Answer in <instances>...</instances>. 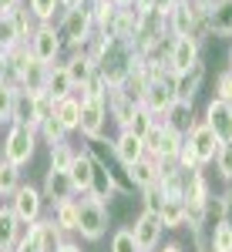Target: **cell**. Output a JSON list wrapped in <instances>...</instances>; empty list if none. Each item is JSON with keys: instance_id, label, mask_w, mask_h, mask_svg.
Returning a JSON list of instances; mask_svg holds the SVG:
<instances>
[{"instance_id": "cell-11", "label": "cell", "mask_w": 232, "mask_h": 252, "mask_svg": "<svg viewBox=\"0 0 232 252\" xmlns=\"http://www.w3.org/2000/svg\"><path fill=\"white\" fill-rule=\"evenodd\" d=\"M40 209H44V195H40V189H34V185H20L17 192L10 195V212L17 215L20 225H24V222H27V225L37 222Z\"/></svg>"}, {"instance_id": "cell-33", "label": "cell", "mask_w": 232, "mask_h": 252, "mask_svg": "<svg viewBox=\"0 0 232 252\" xmlns=\"http://www.w3.org/2000/svg\"><path fill=\"white\" fill-rule=\"evenodd\" d=\"M158 121H162V118H155L152 111H148V108H141V104H138V108H135V118H132V125H128L125 131H132V135H138L141 141H145V135L152 131Z\"/></svg>"}, {"instance_id": "cell-28", "label": "cell", "mask_w": 232, "mask_h": 252, "mask_svg": "<svg viewBox=\"0 0 232 252\" xmlns=\"http://www.w3.org/2000/svg\"><path fill=\"white\" fill-rule=\"evenodd\" d=\"M67 178L74 185V192H84L91 189V152H77L74 155V165L67 168Z\"/></svg>"}, {"instance_id": "cell-47", "label": "cell", "mask_w": 232, "mask_h": 252, "mask_svg": "<svg viewBox=\"0 0 232 252\" xmlns=\"http://www.w3.org/2000/svg\"><path fill=\"white\" fill-rule=\"evenodd\" d=\"M88 0H61V10H77V7H84Z\"/></svg>"}, {"instance_id": "cell-40", "label": "cell", "mask_w": 232, "mask_h": 252, "mask_svg": "<svg viewBox=\"0 0 232 252\" xmlns=\"http://www.w3.org/2000/svg\"><path fill=\"white\" fill-rule=\"evenodd\" d=\"M14 97H17V88L7 84V81H0V121H10V115H14Z\"/></svg>"}, {"instance_id": "cell-37", "label": "cell", "mask_w": 232, "mask_h": 252, "mask_svg": "<svg viewBox=\"0 0 232 252\" xmlns=\"http://www.w3.org/2000/svg\"><path fill=\"white\" fill-rule=\"evenodd\" d=\"M209 252H232V229L215 222L212 232H209Z\"/></svg>"}, {"instance_id": "cell-12", "label": "cell", "mask_w": 232, "mask_h": 252, "mask_svg": "<svg viewBox=\"0 0 232 252\" xmlns=\"http://www.w3.org/2000/svg\"><path fill=\"white\" fill-rule=\"evenodd\" d=\"M27 239H31V246L37 252H61V246H64V232L58 229L54 219H37V222H31V225H27Z\"/></svg>"}, {"instance_id": "cell-13", "label": "cell", "mask_w": 232, "mask_h": 252, "mask_svg": "<svg viewBox=\"0 0 232 252\" xmlns=\"http://www.w3.org/2000/svg\"><path fill=\"white\" fill-rule=\"evenodd\" d=\"M162 219L155 212H141L135 215V222H132V235H135V242H138V249L141 252H152V249H158V242H162Z\"/></svg>"}, {"instance_id": "cell-41", "label": "cell", "mask_w": 232, "mask_h": 252, "mask_svg": "<svg viewBox=\"0 0 232 252\" xmlns=\"http://www.w3.org/2000/svg\"><path fill=\"white\" fill-rule=\"evenodd\" d=\"M111 252H141L135 242V235H132V229H118L115 235H111Z\"/></svg>"}, {"instance_id": "cell-52", "label": "cell", "mask_w": 232, "mask_h": 252, "mask_svg": "<svg viewBox=\"0 0 232 252\" xmlns=\"http://www.w3.org/2000/svg\"><path fill=\"white\" fill-rule=\"evenodd\" d=\"M229 67H232V47H229Z\"/></svg>"}, {"instance_id": "cell-14", "label": "cell", "mask_w": 232, "mask_h": 252, "mask_svg": "<svg viewBox=\"0 0 232 252\" xmlns=\"http://www.w3.org/2000/svg\"><path fill=\"white\" fill-rule=\"evenodd\" d=\"M115 192H128V189H125V185H118L115 172H111L101 158L91 155V189H88V195L98 198V202H108Z\"/></svg>"}, {"instance_id": "cell-45", "label": "cell", "mask_w": 232, "mask_h": 252, "mask_svg": "<svg viewBox=\"0 0 232 252\" xmlns=\"http://www.w3.org/2000/svg\"><path fill=\"white\" fill-rule=\"evenodd\" d=\"M185 3H189V7L195 10V17H202V20L209 17V10L215 7V0H185Z\"/></svg>"}, {"instance_id": "cell-23", "label": "cell", "mask_w": 232, "mask_h": 252, "mask_svg": "<svg viewBox=\"0 0 232 252\" xmlns=\"http://www.w3.org/2000/svg\"><path fill=\"white\" fill-rule=\"evenodd\" d=\"M111 152H115V158L121 165H132L138 158H145V141L138 135H132V131H118V138L111 141Z\"/></svg>"}, {"instance_id": "cell-34", "label": "cell", "mask_w": 232, "mask_h": 252, "mask_svg": "<svg viewBox=\"0 0 232 252\" xmlns=\"http://www.w3.org/2000/svg\"><path fill=\"white\" fill-rule=\"evenodd\" d=\"M17 44H24V40H20V31H17L14 14H0V47L10 51V47H17Z\"/></svg>"}, {"instance_id": "cell-38", "label": "cell", "mask_w": 232, "mask_h": 252, "mask_svg": "<svg viewBox=\"0 0 232 252\" xmlns=\"http://www.w3.org/2000/svg\"><path fill=\"white\" fill-rule=\"evenodd\" d=\"M74 155H77V152L67 145V141L54 145V148H51V168H54V172H67V168L74 165Z\"/></svg>"}, {"instance_id": "cell-26", "label": "cell", "mask_w": 232, "mask_h": 252, "mask_svg": "<svg viewBox=\"0 0 232 252\" xmlns=\"http://www.w3.org/2000/svg\"><path fill=\"white\" fill-rule=\"evenodd\" d=\"M172 131H178V135H189L192 131V125H195V118H192V101H175L172 108L165 111V118H162Z\"/></svg>"}, {"instance_id": "cell-29", "label": "cell", "mask_w": 232, "mask_h": 252, "mask_svg": "<svg viewBox=\"0 0 232 252\" xmlns=\"http://www.w3.org/2000/svg\"><path fill=\"white\" fill-rule=\"evenodd\" d=\"M20 239V222L10 212V205H0V252H10Z\"/></svg>"}, {"instance_id": "cell-43", "label": "cell", "mask_w": 232, "mask_h": 252, "mask_svg": "<svg viewBox=\"0 0 232 252\" xmlns=\"http://www.w3.org/2000/svg\"><path fill=\"white\" fill-rule=\"evenodd\" d=\"M215 101H229L232 104V67H226L215 78Z\"/></svg>"}, {"instance_id": "cell-17", "label": "cell", "mask_w": 232, "mask_h": 252, "mask_svg": "<svg viewBox=\"0 0 232 252\" xmlns=\"http://www.w3.org/2000/svg\"><path fill=\"white\" fill-rule=\"evenodd\" d=\"M158 172H162V161L152 155L138 158V161H132V165H125V175H128V182L135 185L138 192L141 189H148V185H158Z\"/></svg>"}, {"instance_id": "cell-51", "label": "cell", "mask_w": 232, "mask_h": 252, "mask_svg": "<svg viewBox=\"0 0 232 252\" xmlns=\"http://www.w3.org/2000/svg\"><path fill=\"white\" fill-rule=\"evenodd\" d=\"M3 58H7V51H3V47H0V67H3Z\"/></svg>"}, {"instance_id": "cell-6", "label": "cell", "mask_w": 232, "mask_h": 252, "mask_svg": "<svg viewBox=\"0 0 232 252\" xmlns=\"http://www.w3.org/2000/svg\"><path fill=\"white\" fill-rule=\"evenodd\" d=\"M34 148H37V131L27 128V125H10V135L3 141V161L20 168L34 158Z\"/></svg>"}, {"instance_id": "cell-20", "label": "cell", "mask_w": 232, "mask_h": 252, "mask_svg": "<svg viewBox=\"0 0 232 252\" xmlns=\"http://www.w3.org/2000/svg\"><path fill=\"white\" fill-rule=\"evenodd\" d=\"M104 108H108V118H115V125L125 131V128L132 125V118H135L138 104H135V101H128L118 88H108V94H104Z\"/></svg>"}, {"instance_id": "cell-27", "label": "cell", "mask_w": 232, "mask_h": 252, "mask_svg": "<svg viewBox=\"0 0 232 252\" xmlns=\"http://www.w3.org/2000/svg\"><path fill=\"white\" fill-rule=\"evenodd\" d=\"M51 115L61 121V128H64V131H77V121H81V97L71 94V97L54 101V111H51Z\"/></svg>"}, {"instance_id": "cell-16", "label": "cell", "mask_w": 232, "mask_h": 252, "mask_svg": "<svg viewBox=\"0 0 232 252\" xmlns=\"http://www.w3.org/2000/svg\"><path fill=\"white\" fill-rule=\"evenodd\" d=\"M205 125L215 131V138L226 145L232 141V104L229 101H209V108H205Z\"/></svg>"}, {"instance_id": "cell-18", "label": "cell", "mask_w": 232, "mask_h": 252, "mask_svg": "<svg viewBox=\"0 0 232 252\" xmlns=\"http://www.w3.org/2000/svg\"><path fill=\"white\" fill-rule=\"evenodd\" d=\"M40 195L51 202V205H61V202H67V198H74V185H71V178L67 172H54V168H47V178H44V189Z\"/></svg>"}, {"instance_id": "cell-5", "label": "cell", "mask_w": 232, "mask_h": 252, "mask_svg": "<svg viewBox=\"0 0 232 252\" xmlns=\"http://www.w3.org/2000/svg\"><path fill=\"white\" fill-rule=\"evenodd\" d=\"M182 141H185V135H178L165 121H158L152 131L145 135V155L158 158V161H175L178 152H182Z\"/></svg>"}, {"instance_id": "cell-36", "label": "cell", "mask_w": 232, "mask_h": 252, "mask_svg": "<svg viewBox=\"0 0 232 252\" xmlns=\"http://www.w3.org/2000/svg\"><path fill=\"white\" fill-rule=\"evenodd\" d=\"M31 7V17L37 24H54V14L61 10V0H27Z\"/></svg>"}, {"instance_id": "cell-50", "label": "cell", "mask_w": 232, "mask_h": 252, "mask_svg": "<svg viewBox=\"0 0 232 252\" xmlns=\"http://www.w3.org/2000/svg\"><path fill=\"white\" fill-rule=\"evenodd\" d=\"M115 7H135V0H111Z\"/></svg>"}, {"instance_id": "cell-48", "label": "cell", "mask_w": 232, "mask_h": 252, "mask_svg": "<svg viewBox=\"0 0 232 252\" xmlns=\"http://www.w3.org/2000/svg\"><path fill=\"white\" fill-rule=\"evenodd\" d=\"M61 252H84V249H81V246H74V242H64V246H61Z\"/></svg>"}, {"instance_id": "cell-19", "label": "cell", "mask_w": 232, "mask_h": 252, "mask_svg": "<svg viewBox=\"0 0 232 252\" xmlns=\"http://www.w3.org/2000/svg\"><path fill=\"white\" fill-rule=\"evenodd\" d=\"M47 71H51V64H40V61L31 54V61L24 64V71H20V78H17V88L20 91H31V94H44V88H47Z\"/></svg>"}, {"instance_id": "cell-35", "label": "cell", "mask_w": 232, "mask_h": 252, "mask_svg": "<svg viewBox=\"0 0 232 252\" xmlns=\"http://www.w3.org/2000/svg\"><path fill=\"white\" fill-rule=\"evenodd\" d=\"M20 189V168L10 161H0V198L14 195Z\"/></svg>"}, {"instance_id": "cell-7", "label": "cell", "mask_w": 232, "mask_h": 252, "mask_svg": "<svg viewBox=\"0 0 232 252\" xmlns=\"http://www.w3.org/2000/svg\"><path fill=\"white\" fill-rule=\"evenodd\" d=\"M175 104V78H152L145 84V97H141V108H148L155 118H165V111Z\"/></svg>"}, {"instance_id": "cell-8", "label": "cell", "mask_w": 232, "mask_h": 252, "mask_svg": "<svg viewBox=\"0 0 232 252\" xmlns=\"http://www.w3.org/2000/svg\"><path fill=\"white\" fill-rule=\"evenodd\" d=\"M27 47H31V54H34L40 64H58L61 51H64V44H61L54 24H37V31L31 34V40H27Z\"/></svg>"}, {"instance_id": "cell-22", "label": "cell", "mask_w": 232, "mask_h": 252, "mask_svg": "<svg viewBox=\"0 0 232 252\" xmlns=\"http://www.w3.org/2000/svg\"><path fill=\"white\" fill-rule=\"evenodd\" d=\"M205 31L212 37H232V0H215V7L205 17Z\"/></svg>"}, {"instance_id": "cell-25", "label": "cell", "mask_w": 232, "mask_h": 252, "mask_svg": "<svg viewBox=\"0 0 232 252\" xmlns=\"http://www.w3.org/2000/svg\"><path fill=\"white\" fill-rule=\"evenodd\" d=\"M202 84H205V67L199 64L192 71H185V74H178L175 78V101H195V94L202 91Z\"/></svg>"}, {"instance_id": "cell-44", "label": "cell", "mask_w": 232, "mask_h": 252, "mask_svg": "<svg viewBox=\"0 0 232 252\" xmlns=\"http://www.w3.org/2000/svg\"><path fill=\"white\" fill-rule=\"evenodd\" d=\"M219 222L232 229V192H226L222 198H219Z\"/></svg>"}, {"instance_id": "cell-42", "label": "cell", "mask_w": 232, "mask_h": 252, "mask_svg": "<svg viewBox=\"0 0 232 252\" xmlns=\"http://www.w3.org/2000/svg\"><path fill=\"white\" fill-rule=\"evenodd\" d=\"M162 202H165V195H162V189H158V185L141 189V209H145V212H155V215H158Z\"/></svg>"}, {"instance_id": "cell-31", "label": "cell", "mask_w": 232, "mask_h": 252, "mask_svg": "<svg viewBox=\"0 0 232 252\" xmlns=\"http://www.w3.org/2000/svg\"><path fill=\"white\" fill-rule=\"evenodd\" d=\"M51 219L58 222L61 232H77V198H67V202L54 205V215Z\"/></svg>"}, {"instance_id": "cell-32", "label": "cell", "mask_w": 232, "mask_h": 252, "mask_svg": "<svg viewBox=\"0 0 232 252\" xmlns=\"http://www.w3.org/2000/svg\"><path fill=\"white\" fill-rule=\"evenodd\" d=\"M37 138H44V145H47V148H54V145H61V141H67V131L61 128L58 118L51 115V118H44V121L37 125Z\"/></svg>"}, {"instance_id": "cell-24", "label": "cell", "mask_w": 232, "mask_h": 252, "mask_svg": "<svg viewBox=\"0 0 232 252\" xmlns=\"http://www.w3.org/2000/svg\"><path fill=\"white\" fill-rule=\"evenodd\" d=\"M44 94L51 97V101H61V97H71V94H74V81H71V74H67V67H64V64H51Z\"/></svg>"}, {"instance_id": "cell-10", "label": "cell", "mask_w": 232, "mask_h": 252, "mask_svg": "<svg viewBox=\"0 0 232 252\" xmlns=\"http://www.w3.org/2000/svg\"><path fill=\"white\" fill-rule=\"evenodd\" d=\"M104 121H108L104 97H84V101H81V121H77V131L88 138V141H101V138H104Z\"/></svg>"}, {"instance_id": "cell-9", "label": "cell", "mask_w": 232, "mask_h": 252, "mask_svg": "<svg viewBox=\"0 0 232 252\" xmlns=\"http://www.w3.org/2000/svg\"><path fill=\"white\" fill-rule=\"evenodd\" d=\"M185 145L192 148V155L195 161H199V168H205L209 161H215V155H219V138H215V131L205 125V121H195L192 125V131L185 135Z\"/></svg>"}, {"instance_id": "cell-46", "label": "cell", "mask_w": 232, "mask_h": 252, "mask_svg": "<svg viewBox=\"0 0 232 252\" xmlns=\"http://www.w3.org/2000/svg\"><path fill=\"white\" fill-rule=\"evenodd\" d=\"M20 10V0H0V14H14Z\"/></svg>"}, {"instance_id": "cell-21", "label": "cell", "mask_w": 232, "mask_h": 252, "mask_svg": "<svg viewBox=\"0 0 232 252\" xmlns=\"http://www.w3.org/2000/svg\"><path fill=\"white\" fill-rule=\"evenodd\" d=\"M64 67H67V74H71V81H74V88H84V84H91L98 74V64L84 51H71V58L64 61Z\"/></svg>"}, {"instance_id": "cell-3", "label": "cell", "mask_w": 232, "mask_h": 252, "mask_svg": "<svg viewBox=\"0 0 232 252\" xmlns=\"http://www.w3.org/2000/svg\"><path fill=\"white\" fill-rule=\"evenodd\" d=\"M108 205L104 202H98L91 195H84V198H77V232L84 235L88 242H98L101 235L108 232Z\"/></svg>"}, {"instance_id": "cell-1", "label": "cell", "mask_w": 232, "mask_h": 252, "mask_svg": "<svg viewBox=\"0 0 232 252\" xmlns=\"http://www.w3.org/2000/svg\"><path fill=\"white\" fill-rule=\"evenodd\" d=\"M135 61H138V54L128 40H108L104 54L98 58V78L104 81L108 88H118L121 81L135 71Z\"/></svg>"}, {"instance_id": "cell-4", "label": "cell", "mask_w": 232, "mask_h": 252, "mask_svg": "<svg viewBox=\"0 0 232 252\" xmlns=\"http://www.w3.org/2000/svg\"><path fill=\"white\" fill-rule=\"evenodd\" d=\"M165 61H168V74L172 78L199 67L202 64V44H199V37H172L168 51H165Z\"/></svg>"}, {"instance_id": "cell-15", "label": "cell", "mask_w": 232, "mask_h": 252, "mask_svg": "<svg viewBox=\"0 0 232 252\" xmlns=\"http://www.w3.org/2000/svg\"><path fill=\"white\" fill-rule=\"evenodd\" d=\"M199 24H205V20H202V17H195V10L189 7V3H185V0H178L172 10H168V17H165L168 37H195Z\"/></svg>"}, {"instance_id": "cell-49", "label": "cell", "mask_w": 232, "mask_h": 252, "mask_svg": "<svg viewBox=\"0 0 232 252\" xmlns=\"http://www.w3.org/2000/svg\"><path fill=\"white\" fill-rule=\"evenodd\" d=\"M162 252H182V246H175V242H168V246H162Z\"/></svg>"}, {"instance_id": "cell-39", "label": "cell", "mask_w": 232, "mask_h": 252, "mask_svg": "<svg viewBox=\"0 0 232 252\" xmlns=\"http://www.w3.org/2000/svg\"><path fill=\"white\" fill-rule=\"evenodd\" d=\"M215 172L222 182H232V141L219 145V155H215Z\"/></svg>"}, {"instance_id": "cell-2", "label": "cell", "mask_w": 232, "mask_h": 252, "mask_svg": "<svg viewBox=\"0 0 232 252\" xmlns=\"http://www.w3.org/2000/svg\"><path fill=\"white\" fill-rule=\"evenodd\" d=\"M58 37L64 47H71V51H77L84 40L91 37V31H95V20H91V10H88V3L84 7H77V10H61L58 17Z\"/></svg>"}, {"instance_id": "cell-30", "label": "cell", "mask_w": 232, "mask_h": 252, "mask_svg": "<svg viewBox=\"0 0 232 252\" xmlns=\"http://www.w3.org/2000/svg\"><path fill=\"white\" fill-rule=\"evenodd\" d=\"M158 219H162V229H182L185 225V198H165L158 209Z\"/></svg>"}]
</instances>
